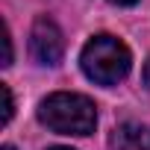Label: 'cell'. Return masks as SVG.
<instances>
[{"label":"cell","mask_w":150,"mask_h":150,"mask_svg":"<svg viewBox=\"0 0 150 150\" xmlns=\"http://www.w3.org/2000/svg\"><path fill=\"white\" fill-rule=\"evenodd\" d=\"M38 121L59 135H88L97 127V106L86 94L56 91L41 100Z\"/></svg>","instance_id":"cell-1"},{"label":"cell","mask_w":150,"mask_h":150,"mask_svg":"<svg viewBox=\"0 0 150 150\" xmlns=\"http://www.w3.org/2000/svg\"><path fill=\"white\" fill-rule=\"evenodd\" d=\"M80 68L97 86H118L132 68V56L121 38L100 33L86 41V47L80 53Z\"/></svg>","instance_id":"cell-2"},{"label":"cell","mask_w":150,"mask_h":150,"mask_svg":"<svg viewBox=\"0 0 150 150\" xmlns=\"http://www.w3.org/2000/svg\"><path fill=\"white\" fill-rule=\"evenodd\" d=\"M30 53L38 65H59L65 53V38L62 30L50 18H38L30 30Z\"/></svg>","instance_id":"cell-3"},{"label":"cell","mask_w":150,"mask_h":150,"mask_svg":"<svg viewBox=\"0 0 150 150\" xmlns=\"http://www.w3.org/2000/svg\"><path fill=\"white\" fill-rule=\"evenodd\" d=\"M112 147L115 150H150V132L141 124H121L112 135Z\"/></svg>","instance_id":"cell-4"},{"label":"cell","mask_w":150,"mask_h":150,"mask_svg":"<svg viewBox=\"0 0 150 150\" xmlns=\"http://www.w3.org/2000/svg\"><path fill=\"white\" fill-rule=\"evenodd\" d=\"M0 91H3V124L12 121V91L9 86H0Z\"/></svg>","instance_id":"cell-5"},{"label":"cell","mask_w":150,"mask_h":150,"mask_svg":"<svg viewBox=\"0 0 150 150\" xmlns=\"http://www.w3.org/2000/svg\"><path fill=\"white\" fill-rule=\"evenodd\" d=\"M144 88H147V94H150V59L144 62Z\"/></svg>","instance_id":"cell-6"},{"label":"cell","mask_w":150,"mask_h":150,"mask_svg":"<svg viewBox=\"0 0 150 150\" xmlns=\"http://www.w3.org/2000/svg\"><path fill=\"white\" fill-rule=\"evenodd\" d=\"M109 3H115V6H132L135 0H109Z\"/></svg>","instance_id":"cell-7"},{"label":"cell","mask_w":150,"mask_h":150,"mask_svg":"<svg viewBox=\"0 0 150 150\" xmlns=\"http://www.w3.org/2000/svg\"><path fill=\"white\" fill-rule=\"evenodd\" d=\"M50 150H74V147H50Z\"/></svg>","instance_id":"cell-8"},{"label":"cell","mask_w":150,"mask_h":150,"mask_svg":"<svg viewBox=\"0 0 150 150\" xmlns=\"http://www.w3.org/2000/svg\"><path fill=\"white\" fill-rule=\"evenodd\" d=\"M3 150H15V147H12V144H6V147H3Z\"/></svg>","instance_id":"cell-9"}]
</instances>
